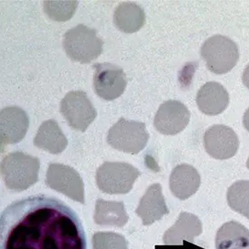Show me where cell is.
Here are the masks:
<instances>
[{"label":"cell","mask_w":249,"mask_h":249,"mask_svg":"<svg viewBox=\"0 0 249 249\" xmlns=\"http://www.w3.org/2000/svg\"><path fill=\"white\" fill-rule=\"evenodd\" d=\"M76 213L55 197L35 195L8 205L0 216V249H86Z\"/></svg>","instance_id":"1"},{"label":"cell","mask_w":249,"mask_h":249,"mask_svg":"<svg viewBox=\"0 0 249 249\" xmlns=\"http://www.w3.org/2000/svg\"><path fill=\"white\" fill-rule=\"evenodd\" d=\"M40 161L21 151L9 153L1 161V173L8 190L21 192L38 180Z\"/></svg>","instance_id":"2"},{"label":"cell","mask_w":249,"mask_h":249,"mask_svg":"<svg viewBox=\"0 0 249 249\" xmlns=\"http://www.w3.org/2000/svg\"><path fill=\"white\" fill-rule=\"evenodd\" d=\"M104 42L97 32L88 26L79 24L66 31L63 46L66 54L72 61L89 64L97 59L103 52Z\"/></svg>","instance_id":"3"},{"label":"cell","mask_w":249,"mask_h":249,"mask_svg":"<svg viewBox=\"0 0 249 249\" xmlns=\"http://www.w3.org/2000/svg\"><path fill=\"white\" fill-rule=\"evenodd\" d=\"M201 56L207 67L216 74H224L231 71L239 58L236 43L230 37L216 35L204 42Z\"/></svg>","instance_id":"4"},{"label":"cell","mask_w":249,"mask_h":249,"mask_svg":"<svg viewBox=\"0 0 249 249\" xmlns=\"http://www.w3.org/2000/svg\"><path fill=\"white\" fill-rule=\"evenodd\" d=\"M141 172L135 167L126 162L102 164L96 171V184L99 190L107 194H127Z\"/></svg>","instance_id":"5"},{"label":"cell","mask_w":249,"mask_h":249,"mask_svg":"<svg viewBox=\"0 0 249 249\" xmlns=\"http://www.w3.org/2000/svg\"><path fill=\"white\" fill-rule=\"evenodd\" d=\"M149 141L146 125L141 122L121 118L108 131L107 142L113 149L125 153L137 154Z\"/></svg>","instance_id":"6"},{"label":"cell","mask_w":249,"mask_h":249,"mask_svg":"<svg viewBox=\"0 0 249 249\" xmlns=\"http://www.w3.org/2000/svg\"><path fill=\"white\" fill-rule=\"evenodd\" d=\"M46 184L50 189L70 197L72 200L85 204V187L78 172L64 164H49L46 172Z\"/></svg>","instance_id":"7"},{"label":"cell","mask_w":249,"mask_h":249,"mask_svg":"<svg viewBox=\"0 0 249 249\" xmlns=\"http://www.w3.org/2000/svg\"><path fill=\"white\" fill-rule=\"evenodd\" d=\"M60 112L72 129L80 131H86L97 115L91 101L83 91L66 93L61 101Z\"/></svg>","instance_id":"8"},{"label":"cell","mask_w":249,"mask_h":249,"mask_svg":"<svg viewBox=\"0 0 249 249\" xmlns=\"http://www.w3.org/2000/svg\"><path fill=\"white\" fill-rule=\"evenodd\" d=\"M93 69V89L98 96L112 101L124 93L127 80L121 67L110 63H102L95 64Z\"/></svg>","instance_id":"9"},{"label":"cell","mask_w":249,"mask_h":249,"mask_svg":"<svg viewBox=\"0 0 249 249\" xmlns=\"http://www.w3.org/2000/svg\"><path fill=\"white\" fill-rule=\"evenodd\" d=\"M204 147L210 156L216 160H228L236 155L239 140L236 132L226 125H213L205 132Z\"/></svg>","instance_id":"10"},{"label":"cell","mask_w":249,"mask_h":249,"mask_svg":"<svg viewBox=\"0 0 249 249\" xmlns=\"http://www.w3.org/2000/svg\"><path fill=\"white\" fill-rule=\"evenodd\" d=\"M190 113L186 105L170 100L160 106L154 118V127L165 135H175L183 131L190 123Z\"/></svg>","instance_id":"11"},{"label":"cell","mask_w":249,"mask_h":249,"mask_svg":"<svg viewBox=\"0 0 249 249\" xmlns=\"http://www.w3.org/2000/svg\"><path fill=\"white\" fill-rule=\"evenodd\" d=\"M29 127L26 112L17 106L5 107L0 112V140L1 145L16 144L20 142Z\"/></svg>","instance_id":"12"},{"label":"cell","mask_w":249,"mask_h":249,"mask_svg":"<svg viewBox=\"0 0 249 249\" xmlns=\"http://www.w3.org/2000/svg\"><path fill=\"white\" fill-rule=\"evenodd\" d=\"M169 212L160 184H152L141 198L136 214L142 218L144 226H151L169 214Z\"/></svg>","instance_id":"13"},{"label":"cell","mask_w":249,"mask_h":249,"mask_svg":"<svg viewBox=\"0 0 249 249\" xmlns=\"http://www.w3.org/2000/svg\"><path fill=\"white\" fill-rule=\"evenodd\" d=\"M200 182L199 173L193 166L180 164L171 171L170 189L175 197L185 200L197 192Z\"/></svg>","instance_id":"14"},{"label":"cell","mask_w":249,"mask_h":249,"mask_svg":"<svg viewBox=\"0 0 249 249\" xmlns=\"http://www.w3.org/2000/svg\"><path fill=\"white\" fill-rule=\"evenodd\" d=\"M196 103L198 109L205 114L216 115L227 109L230 95L222 85L209 82L198 90Z\"/></svg>","instance_id":"15"},{"label":"cell","mask_w":249,"mask_h":249,"mask_svg":"<svg viewBox=\"0 0 249 249\" xmlns=\"http://www.w3.org/2000/svg\"><path fill=\"white\" fill-rule=\"evenodd\" d=\"M201 233L200 219L191 213L181 212L176 223L164 233L163 242L167 245H178L183 241L193 242Z\"/></svg>","instance_id":"16"},{"label":"cell","mask_w":249,"mask_h":249,"mask_svg":"<svg viewBox=\"0 0 249 249\" xmlns=\"http://www.w3.org/2000/svg\"><path fill=\"white\" fill-rule=\"evenodd\" d=\"M67 139L54 120L44 122L34 139V145L51 154H60L66 150Z\"/></svg>","instance_id":"17"},{"label":"cell","mask_w":249,"mask_h":249,"mask_svg":"<svg viewBox=\"0 0 249 249\" xmlns=\"http://www.w3.org/2000/svg\"><path fill=\"white\" fill-rule=\"evenodd\" d=\"M113 23L124 33L137 32L145 24L144 10L136 3L123 2L115 8Z\"/></svg>","instance_id":"18"},{"label":"cell","mask_w":249,"mask_h":249,"mask_svg":"<svg viewBox=\"0 0 249 249\" xmlns=\"http://www.w3.org/2000/svg\"><path fill=\"white\" fill-rule=\"evenodd\" d=\"M216 249H249V230L234 220L224 224L216 233Z\"/></svg>","instance_id":"19"},{"label":"cell","mask_w":249,"mask_h":249,"mask_svg":"<svg viewBox=\"0 0 249 249\" xmlns=\"http://www.w3.org/2000/svg\"><path fill=\"white\" fill-rule=\"evenodd\" d=\"M94 222L99 226L123 228L129 220L124 202L107 201L99 198L95 203Z\"/></svg>","instance_id":"20"},{"label":"cell","mask_w":249,"mask_h":249,"mask_svg":"<svg viewBox=\"0 0 249 249\" xmlns=\"http://www.w3.org/2000/svg\"><path fill=\"white\" fill-rule=\"evenodd\" d=\"M229 206L237 213L249 219V180H238L228 190Z\"/></svg>","instance_id":"21"},{"label":"cell","mask_w":249,"mask_h":249,"mask_svg":"<svg viewBox=\"0 0 249 249\" xmlns=\"http://www.w3.org/2000/svg\"><path fill=\"white\" fill-rule=\"evenodd\" d=\"M77 5V1H45L44 11L49 18L63 22L72 18Z\"/></svg>","instance_id":"22"},{"label":"cell","mask_w":249,"mask_h":249,"mask_svg":"<svg viewBox=\"0 0 249 249\" xmlns=\"http://www.w3.org/2000/svg\"><path fill=\"white\" fill-rule=\"evenodd\" d=\"M92 249H128V242L117 233L97 232L92 236Z\"/></svg>","instance_id":"23"},{"label":"cell","mask_w":249,"mask_h":249,"mask_svg":"<svg viewBox=\"0 0 249 249\" xmlns=\"http://www.w3.org/2000/svg\"><path fill=\"white\" fill-rule=\"evenodd\" d=\"M243 83L249 89V64L246 67L245 71L243 72L242 76Z\"/></svg>","instance_id":"24"},{"label":"cell","mask_w":249,"mask_h":249,"mask_svg":"<svg viewBox=\"0 0 249 249\" xmlns=\"http://www.w3.org/2000/svg\"><path fill=\"white\" fill-rule=\"evenodd\" d=\"M243 124L245 126V128L247 129V131H249V108L244 113L243 116Z\"/></svg>","instance_id":"25"},{"label":"cell","mask_w":249,"mask_h":249,"mask_svg":"<svg viewBox=\"0 0 249 249\" xmlns=\"http://www.w3.org/2000/svg\"><path fill=\"white\" fill-rule=\"evenodd\" d=\"M247 168L249 170V160H248V161H247Z\"/></svg>","instance_id":"26"}]
</instances>
